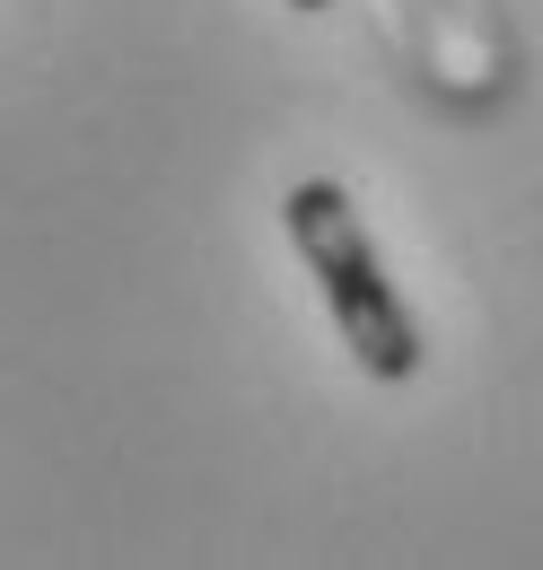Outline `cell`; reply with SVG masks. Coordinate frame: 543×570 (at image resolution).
I'll return each instance as SVG.
<instances>
[{
	"label": "cell",
	"mask_w": 543,
	"mask_h": 570,
	"mask_svg": "<svg viewBox=\"0 0 543 570\" xmlns=\"http://www.w3.org/2000/svg\"><path fill=\"white\" fill-rule=\"evenodd\" d=\"M280 219H289L298 264H307V273H316V289H325L334 334L351 343V360H359L377 386L421 377V325H412L404 289L386 282V264H377V237L359 228V203L342 194L334 176H307V185H289Z\"/></svg>",
	"instance_id": "6da1fadb"
},
{
	"label": "cell",
	"mask_w": 543,
	"mask_h": 570,
	"mask_svg": "<svg viewBox=\"0 0 543 570\" xmlns=\"http://www.w3.org/2000/svg\"><path fill=\"white\" fill-rule=\"evenodd\" d=\"M289 9H334V0H289Z\"/></svg>",
	"instance_id": "7a4b0ae2"
}]
</instances>
